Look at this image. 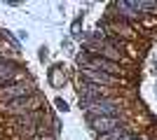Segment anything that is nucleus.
<instances>
[{
  "label": "nucleus",
  "mask_w": 157,
  "mask_h": 140,
  "mask_svg": "<svg viewBox=\"0 0 157 140\" xmlns=\"http://www.w3.org/2000/svg\"><path fill=\"white\" fill-rule=\"evenodd\" d=\"M80 73H82V80L85 82H92V84H96V87H105V84H113V82H115L113 75L98 73V70H89V68H82Z\"/></svg>",
  "instance_id": "nucleus-7"
},
{
  "label": "nucleus",
  "mask_w": 157,
  "mask_h": 140,
  "mask_svg": "<svg viewBox=\"0 0 157 140\" xmlns=\"http://www.w3.org/2000/svg\"><path fill=\"white\" fill-rule=\"evenodd\" d=\"M89 126H92L98 135H103V133H110V131L120 128L122 121H120L117 117H89Z\"/></svg>",
  "instance_id": "nucleus-5"
},
{
  "label": "nucleus",
  "mask_w": 157,
  "mask_h": 140,
  "mask_svg": "<svg viewBox=\"0 0 157 140\" xmlns=\"http://www.w3.org/2000/svg\"><path fill=\"white\" fill-rule=\"evenodd\" d=\"M56 107H59L61 112H66V110H68V105H66V100H61V98H56Z\"/></svg>",
  "instance_id": "nucleus-12"
},
{
  "label": "nucleus",
  "mask_w": 157,
  "mask_h": 140,
  "mask_svg": "<svg viewBox=\"0 0 157 140\" xmlns=\"http://www.w3.org/2000/svg\"><path fill=\"white\" fill-rule=\"evenodd\" d=\"M40 119H42V114L40 112H31V114H24V117H17L14 121V131L21 135V138H35L40 133Z\"/></svg>",
  "instance_id": "nucleus-2"
},
{
  "label": "nucleus",
  "mask_w": 157,
  "mask_h": 140,
  "mask_svg": "<svg viewBox=\"0 0 157 140\" xmlns=\"http://www.w3.org/2000/svg\"><path fill=\"white\" fill-rule=\"evenodd\" d=\"M61 73H63V70H61L59 66H54L52 70H49V82H52V87H61L66 82V77H61Z\"/></svg>",
  "instance_id": "nucleus-10"
},
{
  "label": "nucleus",
  "mask_w": 157,
  "mask_h": 140,
  "mask_svg": "<svg viewBox=\"0 0 157 140\" xmlns=\"http://www.w3.org/2000/svg\"><path fill=\"white\" fill-rule=\"evenodd\" d=\"M40 105H42V100L33 93L28 98H19V100H12V103H7L5 110L10 114H17V117H24V114H31V112H38Z\"/></svg>",
  "instance_id": "nucleus-3"
},
{
  "label": "nucleus",
  "mask_w": 157,
  "mask_h": 140,
  "mask_svg": "<svg viewBox=\"0 0 157 140\" xmlns=\"http://www.w3.org/2000/svg\"><path fill=\"white\" fill-rule=\"evenodd\" d=\"M127 131H122V128H115V131H110V133H103L98 135V140H122V135H124Z\"/></svg>",
  "instance_id": "nucleus-11"
},
{
  "label": "nucleus",
  "mask_w": 157,
  "mask_h": 140,
  "mask_svg": "<svg viewBox=\"0 0 157 140\" xmlns=\"http://www.w3.org/2000/svg\"><path fill=\"white\" fill-rule=\"evenodd\" d=\"M19 70V66H17V61H2L0 63V87H7V82L14 77V73Z\"/></svg>",
  "instance_id": "nucleus-8"
},
{
  "label": "nucleus",
  "mask_w": 157,
  "mask_h": 140,
  "mask_svg": "<svg viewBox=\"0 0 157 140\" xmlns=\"http://www.w3.org/2000/svg\"><path fill=\"white\" fill-rule=\"evenodd\" d=\"M82 107L89 117H117L120 112V103L115 98H98L92 103H82Z\"/></svg>",
  "instance_id": "nucleus-1"
},
{
  "label": "nucleus",
  "mask_w": 157,
  "mask_h": 140,
  "mask_svg": "<svg viewBox=\"0 0 157 140\" xmlns=\"http://www.w3.org/2000/svg\"><path fill=\"white\" fill-rule=\"evenodd\" d=\"M78 96H80V105L82 103H92V100H98V98H105L103 96V89L101 87H96V84H92V82H80V91H78Z\"/></svg>",
  "instance_id": "nucleus-6"
},
{
  "label": "nucleus",
  "mask_w": 157,
  "mask_h": 140,
  "mask_svg": "<svg viewBox=\"0 0 157 140\" xmlns=\"http://www.w3.org/2000/svg\"><path fill=\"white\" fill-rule=\"evenodd\" d=\"M31 140H54L52 135H47V133H38L35 138H31Z\"/></svg>",
  "instance_id": "nucleus-13"
},
{
  "label": "nucleus",
  "mask_w": 157,
  "mask_h": 140,
  "mask_svg": "<svg viewBox=\"0 0 157 140\" xmlns=\"http://www.w3.org/2000/svg\"><path fill=\"white\" fill-rule=\"evenodd\" d=\"M117 12H122V19H138L141 14H138V9L134 7V2H117Z\"/></svg>",
  "instance_id": "nucleus-9"
},
{
  "label": "nucleus",
  "mask_w": 157,
  "mask_h": 140,
  "mask_svg": "<svg viewBox=\"0 0 157 140\" xmlns=\"http://www.w3.org/2000/svg\"><path fill=\"white\" fill-rule=\"evenodd\" d=\"M33 93H35L33 84H26V82L7 84V87L0 89V103H12V100H19V98H28V96H33Z\"/></svg>",
  "instance_id": "nucleus-4"
},
{
  "label": "nucleus",
  "mask_w": 157,
  "mask_h": 140,
  "mask_svg": "<svg viewBox=\"0 0 157 140\" xmlns=\"http://www.w3.org/2000/svg\"><path fill=\"white\" fill-rule=\"evenodd\" d=\"M131 140H143V138H131Z\"/></svg>",
  "instance_id": "nucleus-14"
}]
</instances>
